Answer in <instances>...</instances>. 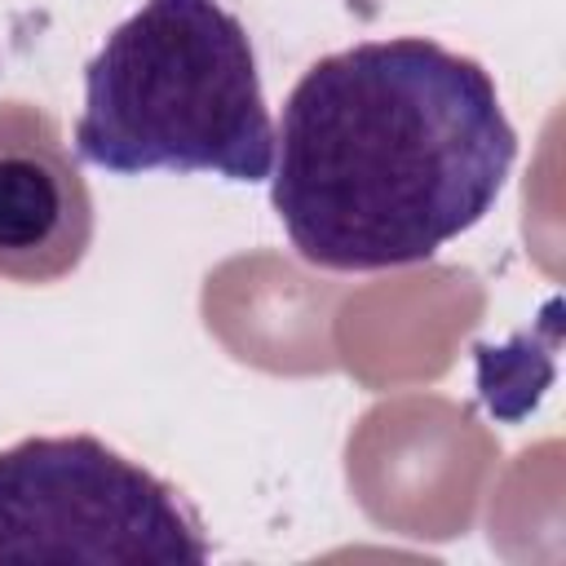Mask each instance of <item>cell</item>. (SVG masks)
<instances>
[{
    "instance_id": "1",
    "label": "cell",
    "mask_w": 566,
    "mask_h": 566,
    "mask_svg": "<svg viewBox=\"0 0 566 566\" xmlns=\"http://www.w3.org/2000/svg\"><path fill=\"white\" fill-rule=\"evenodd\" d=\"M513 159L517 133L482 62L424 35L358 40L292 84L270 208L318 270H398L473 230Z\"/></svg>"
},
{
    "instance_id": "2",
    "label": "cell",
    "mask_w": 566,
    "mask_h": 566,
    "mask_svg": "<svg viewBox=\"0 0 566 566\" xmlns=\"http://www.w3.org/2000/svg\"><path fill=\"white\" fill-rule=\"evenodd\" d=\"M75 159L115 177L274 168V119L243 22L221 0H142L84 66Z\"/></svg>"
},
{
    "instance_id": "3",
    "label": "cell",
    "mask_w": 566,
    "mask_h": 566,
    "mask_svg": "<svg viewBox=\"0 0 566 566\" xmlns=\"http://www.w3.org/2000/svg\"><path fill=\"white\" fill-rule=\"evenodd\" d=\"M190 504L93 433H44L0 451V562L181 566L208 562Z\"/></svg>"
},
{
    "instance_id": "4",
    "label": "cell",
    "mask_w": 566,
    "mask_h": 566,
    "mask_svg": "<svg viewBox=\"0 0 566 566\" xmlns=\"http://www.w3.org/2000/svg\"><path fill=\"white\" fill-rule=\"evenodd\" d=\"M93 243V195L49 111L0 102V279L53 283Z\"/></svg>"
}]
</instances>
